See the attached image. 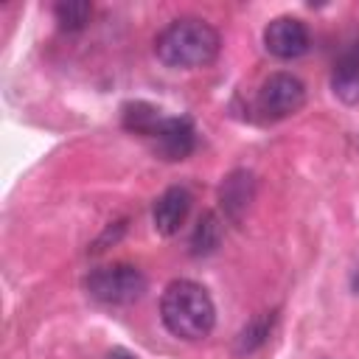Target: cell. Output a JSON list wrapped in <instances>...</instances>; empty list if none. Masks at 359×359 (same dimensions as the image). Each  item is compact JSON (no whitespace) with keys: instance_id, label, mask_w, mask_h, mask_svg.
<instances>
[{"instance_id":"1","label":"cell","mask_w":359,"mask_h":359,"mask_svg":"<svg viewBox=\"0 0 359 359\" xmlns=\"http://www.w3.org/2000/svg\"><path fill=\"white\" fill-rule=\"evenodd\" d=\"M219 48H222L219 31L199 17H180L168 22L154 39L157 59L174 70L208 67L219 56Z\"/></svg>"},{"instance_id":"2","label":"cell","mask_w":359,"mask_h":359,"mask_svg":"<svg viewBox=\"0 0 359 359\" xmlns=\"http://www.w3.org/2000/svg\"><path fill=\"white\" fill-rule=\"evenodd\" d=\"M160 320L177 339H205L216 325V306L196 280H171L160 297Z\"/></svg>"},{"instance_id":"3","label":"cell","mask_w":359,"mask_h":359,"mask_svg":"<svg viewBox=\"0 0 359 359\" xmlns=\"http://www.w3.org/2000/svg\"><path fill=\"white\" fill-rule=\"evenodd\" d=\"M87 292L98 303L107 306H129L143 297L146 292V275L132 264H107L90 272Z\"/></svg>"},{"instance_id":"4","label":"cell","mask_w":359,"mask_h":359,"mask_svg":"<svg viewBox=\"0 0 359 359\" xmlns=\"http://www.w3.org/2000/svg\"><path fill=\"white\" fill-rule=\"evenodd\" d=\"M303 104H306V87L292 73H272L261 84L258 98H255L258 112H264L272 121H280V118H289V115L300 112Z\"/></svg>"},{"instance_id":"5","label":"cell","mask_w":359,"mask_h":359,"mask_svg":"<svg viewBox=\"0 0 359 359\" xmlns=\"http://www.w3.org/2000/svg\"><path fill=\"white\" fill-rule=\"evenodd\" d=\"M264 45L275 59H297L309 50L311 34L300 17H275L264 28Z\"/></svg>"},{"instance_id":"6","label":"cell","mask_w":359,"mask_h":359,"mask_svg":"<svg viewBox=\"0 0 359 359\" xmlns=\"http://www.w3.org/2000/svg\"><path fill=\"white\" fill-rule=\"evenodd\" d=\"M151 137L165 160H185L196 146V132L188 118H163Z\"/></svg>"},{"instance_id":"7","label":"cell","mask_w":359,"mask_h":359,"mask_svg":"<svg viewBox=\"0 0 359 359\" xmlns=\"http://www.w3.org/2000/svg\"><path fill=\"white\" fill-rule=\"evenodd\" d=\"M188 210H191V194L180 185L163 191L154 202V210H151V219H154V230L163 233V236H174L185 219H188Z\"/></svg>"},{"instance_id":"8","label":"cell","mask_w":359,"mask_h":359,"mask_svg":"<svg viewBox=\"0 0 359 359\" xmlns=\"http://www.w3.org/2000/svg\"><path fill=\"white\" fill-rule=\"evenodd\" d=\"M331 87L337 93V98H342L345 104H356L359 101V42H353L334 65V76H331Z\"/></svg>"},{"instance_id":"9","label":"cell","mask_w":359,"mask_h":359,"mask_svg":"<svg viewBox=\"0 0 359 359\" xmlns=\"http://www.w3.org/2000/svg\"><path fill=\"white\" fill-rule=\"evenodd\" d=\"M250 199H252V177L247 171L230 174L222 185V205L230 210V216L238 219L241 210L250 205Z\"/></svg>"},{"instance_id":"10","label":"cell","mask_w":359,"mask_h":359,"mask_svg":"<svg viewBox=\"0 0 359 359\" xmlns=\"http://www.w3.org/2000/svg\"><path fill=\"white\" fill-rule=\"evenodd\" d=\"M163 118L165 115H160V109H154V107H149L143 101H135V104H126L123 107V126L129 132H135V135L151 137L157 132V126H160Z\"/></svg>"},{"instance_id":"11","label":"cell","mask_w":359,"mask_h":359,"mask_svg":"<svg viewBox=\"0 0 359 359\" xmlns=\"http://www.w3.org/2000/svg\"><path fill=\"white\" fill-rule=\"evenodd\" d=\"M272 323H275V314H272V311H264V314L252 317V320L241 328V334H238V342H236L238 353H252L255 348H261V345L266 342L269 331H272Z\"/></svg>"},{"instance_id":"12","label":"cell","mask_w":359,"mask_h":359,"mask_svg":"<svg viewBox=\"0 0 359 359\" xmlns=\"http://www.w3.org/2000/svg\"><path fill=\"white\" fill-rule=\"evenodd\" d=\"M219 238H222V224L216 219V213H205L191 236V252L194 255H208L219 247Z\"/></svg>"},{"instance_id":"13","label":"cell","mask_w":359,"mask_h":359,"mask_svg":"<svg viewBox=\"0 0 359 359\" xmlns=\"http://www.w3.org/2000/svg\"><path fill=\"white\" fill-rule=\"evenodd\" d=\"M53 14H56V22L65 28V31H79L90 22V14H93V6L87 0H62L53 6Z\"/></svg>"},{"instance_id":"14","label":"cell","mask_w":359,"mask_h":359,"mask_svg":"<svg viewBox=\"0 0 359 359\" xmlns=\"http://www.w3.org/2000/svg\"><path fill=\"white\" fill-rule=\"evenodd\" d=\"M107 359H135L129 351H123V348H115V351H109V356Z\"/></svg>"}]
</instances>
